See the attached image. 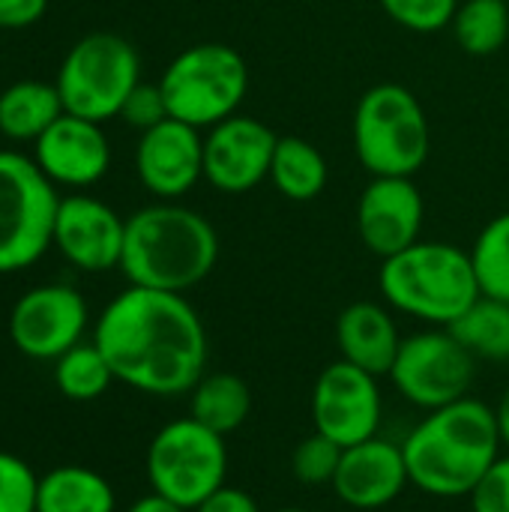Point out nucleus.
I'll list each match as a JSON object with an SVG mask.
<instances>
[{"label": "nucleus", "mask_w": 509, "mask_h": 512, "mask_svg": "<svg viewBox=\"0 0 509 512\" xmlns=\"http://www.w3.org/2000/svg\"><path fill=\"white\" fill-rule=\"evenodd\" d=\"M507 3H509V0H507Z\"/></svg>", "instance_id": "obj_38"}, {"label": "nucleus", "mask_w": 509, "mask_h": 512, "mask_svg": "<svg viewBox=\"0 0 509 512\" xmlns=\"http://www.w3.org/2000/svg\"><path fill=\"white\" fill-rule=\"evenodd\" d=\"M54 84L66 114L93 123L120 117L123 102L141 84L138 48L120 33H87L60 60Z\"/></svg>", "instance_id": "obj_7"}, {"label": "nucleus", "mask_w": 509, "mask_h": 512, "mask_svg": "<svg viewBox=\"0 0 509 512\" xmlns=\"http://www.w3.org/2000/svg\"><path fill=\"white\" fill-rule=\"evenodd\" d=\"M495 420H498V435H501L504 453H509V387L501 393V399L495 405Z\"/></svg>", "instance_id": "obj_36"}, {"label": "nucleus", "mask_w": 509, "mask_h": 512, "mask_svg": "<svg viewBox=\"0 0 509 512\" xmlns=\"http://www.w3.org/2000/svg\"><path fill=\"white\" fill-rule=\"evenodd\" d=\"M33 162L54 186L87 189L96 186L111 168V144L102 123L60 114L36 141Z\"/></svg>", "instance_id": "obj_17"}, {"label": "nucleus", "mask_w": 509, "mask_h": 512, "mask_svg": "<svg viewBox=\"0 0 509 512\" xmlns=\"http://www.w3.org/2000/svg\"><path fill=\"white\" fill-rule=\"evenodd\" d=\"M87 300L72 285H39L24 291L9 312V339L30 360H57L87 333Z\"/></svg>", "instance_id": "obj_12"}, {"label": "nucleus", "mask_w": 509, "mask_h": 512, "mask_svg": "<svg viewBox=\"0 0 509 512\" xmlns=\"http://www.w3.org/2000/svg\"><path fill=\"white\" fill-rule=\"evenodd\" d=\"M252 414V390L234 372H204L189 390V417L201 426L231 435Z\"/></svg>", "instance_id": "obj_23"}, {"label": "nucleus", "mask_w": 509, "mask_h": 512, "mask_svg": "<svg viewBox=\"0 0 509 512\" xmlns=\"http://www.w3.org/2000/svg\"><path fill=\"white\" fill-rule=\"evenodd\" d=\"M468 252L480 294L509 303V213L486 222Z\"/></svg>", "instance_id": "obj_27"}, {"label": "nucleus", "mask_w": 509, "mask_h": 512, "mask_svg": "<svg viewBox=\"0 0 509 512\" xmlns=\"http://www.w3.org/2000/svg\"><path fill=\"white\" fill-rule=\"evenodd\" d=\"M384 393L381 378L348 363L333 360L312 384V426L342 450L363 444L381 432Z\"/></svg>", "instance_id": "obj_11"}, {"label": "nucleus", "mask_w": 509, "mask_h": 512, "mask_svg": "<svg viewBox=\"0 0 509 512\" xmlns=\"http://www.w3.org/2000/svg\"><path fill=\"white\" fill-rule=\"evenodd\" d=\"M402 339L393 309L378 300H354L336 318L339 357L378 378L390 375Z\"/></svg>", "instance_id": "obj_19"}, {"label": "nucleus", "mask_w": 509, "mask_h": 512, "mask_svg": "<svg viewBox=\"0 0 509 512\" xmlns=\"http://www.w3.org/2000/svg\"><path fill=\"white\" fill-rule=\"evenodd\" d=\"M450 30L465 54L492 57L509 39V3L507 0H462Z\"/></svg>", "instance_id": "obj_25"}, {"label": "nucleus", "mask_w": 509, "mask_h": 512, "mask_svg": "<svg viewBox=\"0 0 509 512\" xmlns=\"http://www.w3.org/2000/svg\"><path fill=\"white\" fill-rule=\"evenodd\" d=\"M408 486L411 480L402 444L375 435L342 450L339 471L330 489L348 510L378 512L396 504Z\"/></svg>", "instance_id": "obj_18"}, {"label": "nucleus", "mask_w": 509, "mask_h": 512, "mask_svg": "<svg viewBox=\"0 0 509 512\" xmlns=\"http://www.w3.org/2000/svg\"><path fill=\"white\" fill-rule=\"evenodd\" d=\"M381 9L411 33L447 30L456 18L459 0H378Z\"/></svg>", "instance_id": "obj_29"}, {"label": "nucleus", "mask_w": 509, "mask_h": 512, "mask_svg": "<svg viewBox=\"0 0 509 512\" xmlns=\"http://www.w3.org/2000/svg\"><path fill=\"white\" fill-rule=\"evenodd\" d=\"M111 483L84 465H63L39 477L36 512H114Z\"/></svg>", "instance_id": "obj_21"}, {"label": "nucleus", "mask_w": 509, "mask_h": 512, "mask_svg": "<svg viewBox=\"0 0 509 512\" xmlns=\"http://www.w3.org/2000/svg\"><path fill=\"white\" fill-rule=\"evenodd\" d=\"M354 153L372 177H414L432 150V126L423 102L405 84L369 87L351 123Z\"/></svg>", "instance_id": "obj_5"}, {"label": "nucleus", "mask_w": 509, "mask_h": 512, "mask_svg": "<svg viewBox=\"0 0 509 512\" xmlns=\"http://www.w3.org/2000/svg\"><path fill=\"white\" fill-rule=\"evenodd\" d=\"M387 378L408 405L426 414L471 396L477 360L447 327H426L402 339Z\"/></svg>", "instance_id": "obj_10"}, {"label": "nucleus", "mask_w": 509, "mask_h": 512, "mask_svg": "<svg viewBox=\"0 0 509 512\" xmlns=\"http://www.w3.org/2000/svg\"><path fill=\"white\" fill-rule=\"evenodd\" d=\"M159 87L174 120L210 129L240 114L249 93V63L225 42H198L165 66Z\"/></svg>", "instance_id": "obj_6"}, {"label": "nucleus", "mask_w": 509, "mask_h": 512, "mask_svg": "<svg viewBox=\"0 0 509 512\" xmlns=\"http://www.w3.org/2000/svg\"><path fill=\"white\" fill-rule=\"evenodd\" d=\"M126 219L93 195H63L54 222V249L84 273L120 270Z\"/></svg>", "instance_id": "obj_15"}, {"label": "nucleus", "mask_w": 509, "mask_h": 512, "mask_svg": "<svg viewBox=\"0 0 509 512\" xmlns=\"http://www.w3.org/2000/svg\"><path fill=\"white\" fill-rule=\"evenodd\" d=\"M216 264L219 231L204 213L180 201H156L126 219L120 273L129 285L189 294Z\"/></svg>", "instance_id": "obj_3"}, {"label": "nucleus", "mask_w": 509, "mask_h": 512, "mask_svg": "<svg viewBox=\"0 0 509 512\" xmlns=\"http://www.w3.org/2000/svg\"><path fill=\"white\" fill-rule=\"evenodd\" d=\"M144 471L150 492L192 512L228 483L225 435L192 417L171 420L147 444Z\"/></svg>", "instance_id": "obj_8"}, {"label": "nucleus", "mask_w": 509, "mask_h": 512, "mask_svg": "<svg viewBox=\"0 0 509 512\" xmlns=\"http://www.w3.org/2000/svg\"><path fill=\"white\" fill-rule=\"evenodd\" d=\"M192 512H261V507L246 489H237V486L225 483L210 498H204Z\"/></svg>", "instance_id": "obj_34"}, {"label": "nucleus", "mask_w": 509, "mask_h": 512, "mask_svg": "<svg viewBox=\"0 0 509 512\" xmlns=\"http://www.w3.org/2000/svg\"><path fill=\"white\" fill-rule=\"evenodd\" d=\"M135 174L156 201H180L204 180V135L183 120H162L135 144Z\"/></svg>", "instance_id": "obj_14"}, {"label": "nucleus", "mask_w": 509, "mask_h": 512, "mask_svg": "<svg viewBox=\"0 0 509 512\" xmlns=\"http://www.w3.org/2000/svg\"><path fill=\"white\" fill-rule=\"evenodd\" d=\"M339 459H342V447L330 438H324L321 432L306 435L294 453H291V474L297 477V483L303 486H333L336 471H339Z\"/></svg>", "instance_id": "obj_28"}, {"label": "nucleus", "mask_w": 509, "mask_h": 512, "mask_svg": "<svg viewBox=\"0 0 509 512\" xmlns=\"http://www.w3.org/2000/svg\"><path fill=\"white\" fill-rule=\"evenodd\" d=\"M378 291L393 312L426 327H450L480 297L471 252L444 240H417L381 261Z\"/></svg>", "instance_id": "obj_4"}, {"label": "nucleus", "mask_w": 509, "mask_h": 512, "mask_svg": "<svg viewBox=\"0 0 509 512\" xmlns=\"http://www.w3.org/2000/svg\"><path fill=\"white\" fill-rule=\"evenodd\" d=\"M279 135L252 114H234L204 135V180L222 195H246L270 180Z\"/></svg>", "instance_id": "obj_13"}, {"label": "nucleus", "mask_w": 509, "mask_h": 512, "mask_svg": "<svg viewBox=\"0 0 509 512\" xmlns=\"http://www.w3.org/2000/svg\"><path fill=\"white\" fill-rule=\"evenodd\" d=\"M273 512H312V510H303V507H282V510H273Z\"/></svg>", "instance_id": "obj_37"}, {"label": "nucleus", "mask_w": 509, "mask_h": 512, "mask_svg": "<svg viewBox=\"0 0 509 512\" xmlns=\"http://www.w3.org/2000/svg\"><path fill=\"white\" fill-rule=\"evenodd\" d=\"M408 480L417 492L456 501L471 498L480 480L504 456L495 405L465 396L444 408L426 411L402 441Z\"/></svg>", "instance_id": "obj_2"}, {"label": "nucleus", "mask_w": 509, "mask_h": 512, "mask_svg": "<svg viewBox=\"0 0 509 512\" xmlns=\"http://www.w3.org/2000/svg\"><path fill=\"white\" fill-rule=\"evenodd\" d=\"M447 330L477 363L509 360V303L504 300H492L480 294Z\"/></svg>", "instance_id": "obj_24"}, {"label": "nucleus", "mask_w": 509, "mask_h": 512, "mask_svg": "<svg viewBox=\"0 0 509 512\" xmlns=\"http://www.w3.org/2000/svg\"><path fill=\"white\" fill-rule=\"evenodd\" d=\"M471 512H509V453H504L468 498Z\"/></svg>", "instance_id": "obj_32"}, {"label": "nucleus", "mask_w": 509, "mask_h": 512, "mask_svg": "<svg viewBox=\"0 0 509 512\" xmlns=\"http://www.w3.org/2000/svg\"><path fill=\"white\" fill-rule=\"evenodd\" d=\"M126 512H189V510H183V507H177V504L165 501L162 495L150 492V495L138 498V501H135L132 507H126Z\"/></svg>", "instance_id": "obj_35"}, {"label": "nucleus", "mask_w": 509, "mask_h": 512, "mask_svg": "<svg viewBox=\"0 0 509 512\" xmlns=\"http://www.w3.org/2000/svg\"><path fill=\"white\" fill-rule=\"evenodd\" d=\"M327 180L330 165L312 141L300 135H279L270 162V183L282 198L294 204L315 201L327 189Z\"/></svg>", "instance_id": "obj_22"}, {"label": "nucleus", "mask_w": 509, "mask_h": 512, "mask_svg": "<svg viewBox=\"0 0 509 512\" xmlns=\"http://www.w3.org/2000/svg\"><path fill=\"white\" fill-rule=\"evenodd\" d=\"M39 477L15 453L0 450V512H36Z\"/></svg>", "instance_id": "obj_30"}, {"label": "nucleus", "mask_w": 509, "mask_h": 512, "mask_svg": "<svg viewBox=\"0 0 509 512\" xmlns=\"http://www.w3.org/2000/svg\"><path fill=\"white\" fill-rule=\"evenodd\" d=\"M93 342L114 378L144 396H189L210 360V339L186 294L129 285L99 315Z\"/></svg>", "instance_id": "obj_1"}, {"label": "nucleus", "mask_w": 509, "mask_h": 512, "mask_svg": "<svg viewBox=\"0 0 509 512\" xmlns=\"http://www.w3.org/2000/svg\"><path fill=\"white\" fill-rule=\"evenodd\" d=\"M426 201L414 177H372L357 201V234L381 261L405 252L423 234Z\"/></svg>", "instance_id": "obj_16"}, {"label": "nucleus", "mask_w": 509, "mask_h": 512, "mask_svg": "<svg viewBox=\"0 0 509 512\" xmlns=\"http://www.w3.org/2000/svg\"><path fill=\"white\" fill-rule=\"evenodd\" d=\"M48 0H0V30H27L42 21Z\"/></svg>", "instance_id": "obj_33"}, {"label": "nucleus", "mask_w": 509, "mask_h": 512, "mask_svg": "<svg viewBox=\"0 0 509 512\" xmlns=\"http://www.w3.org/2000/svg\"><path fill=\"white\" fill-rule=\"evenodd\" d=\"M60 192L18 150H0V276L33 267L54 246Z\"/></svg>", "instance_id": "obj_9"}, {"label": "nucleus", "mask_w": 509, "mask_h": 512, "mask_svg": "<svg viewBox=\"0 0 509 512\" xmlns=\"http://www.w3.org/2000/svg\"><path fill=\"white\" fill-rule=\"evenodd\" d=\"M63 99L54 81H15L0 90V135L9 141L33 144L57 117Z\"/></svg>", "instance_id": "obj_20"}, {"label": "nucleus", "mask_w": 509, "mask_h": 512, "mask_svg": "<svg viewBox=\"0 0 509 512\" xmlns=\"http://www.w3.org/2000/svg\"><path fill=\"white\" fill-rule=\"evenodd\" d=\"M120 117H123L132 129H138V132H147V129L159 126L162 120H168L171 114H168V105H165V96H162L159 81H156V84L141 81V84L129 93V99L123 102Z\"/></svg>", "instance_id": "obj_31"}, {"label": "nucleus", "mask_w": 509, "mask_h": 512, "mask_svg": "<svg viewBox=\"0 0 509 512\" xmlns=\"http://www.w3.org/2000/svg\"><path fill=\"white\" fill-rule=\"evenodd\" d=\"M114 372L96 342H78L54 360V384L69 402H96L114 384Z\"/></svg>", "instance_id": "obj_26"}]
</instances>
